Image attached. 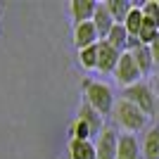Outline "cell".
<instances>
[{
    "label": "cell",
    "mask_w": 159,
    "mask_h": 159,
    "mask_svg": "<svg viewBox=\"0 0 159 159\" xmlns=\"http://www.w3.org/2000/svg\"><path fill=\"white\" fill-rule=\"evenodd\" d=\"M79 119L83 121L88 128H90V133H93V135H95V133H98V135L102 133V114H98L93 107L88 105V102H83V105L79 107Z\"/></svg>",
    "instance_id": "4fadbf2b"
},
{
    "label": "cell",
    "mask_w": 159,
    "mask_h": 159,
    "mask_svg": "<svg viewBox=\"0 0 159 159\" xmlns=\"http://www.w3.org/2000/svg\"><path fill=\"white\" fill-rule=\"evenodd\" d=\"M114 76H116V81H119L124 88H131V86H135V83H140L143 71H140V66L135 64V60H133L131 52H124V55H121V60H119V64H116Z\"/></svg>",
    "instance_id": "277c9868"
},
{
    "label": "cell",
    "mask_w": 159,
    "mask_h": 159,
    "mask_svg": "<svg viewBox=\"0 0 159 159\" xmlns=\"http://www.w3.org/2000/svg\"><path fill=\"white\" fill-rule=\"evenodd\" d=\"M121 55L119 50H114L107 40H100V55H98V71L102 74H114L116 71V64H119L121 60Z\"/></svg>",
    "instance_id": "8992f818"
},
{
    "label": "cell",
    "mask_w": 159,
    "mask_h": 159,
    "mask_svg": "<svg viewBox=\"0 0 159 159\" xmlns=\"http://www.w3.org/2000/svg\"><path fill=\"white\" fill-rule=\"evenodd\" d=\"M69 159H98L95 145L90 140H74L69 143Z\"/></svg>",
    "instance_id": "5bb4252c"
},
{
    "label": "cell",
    "mask_w": 159,
    "mask_h": 159,
    "mask_svg": "<svg viewBox=\"0 0 159 159\" xmlns=\"http://www.w3.org/2000/svg\"><path fill=\"white\" fill-rule=\"evenodd\" d=\"M74 43H76L79 50L100 43V33H98L93 21H83V24H76V26H74Z\"/></svg>",
    "instance_id": "52a82bcc"
},
{
    "label": "cell",
    "mask_w": 159,
    "mask_h": 159,
    "mask_svg": "<svg viewBox=\"0 0 159 159\" xmlns=\"http://www.w3.org/2000/svg\"><path fill=\"white\" fill-rule=\"evenodd\" d=\"M95 152H98V159H116L119 133L114 128H102V133L98 135V143H95Z\"/></svg>",
    "instance_id": "5b68a950"
},
{
    "label": "cell",
    "mask_w": 159,
    "mask_h": 159,
    "mask_svg": "<svg viewBox=\"0 0 159 159\" xmlns=\"http://www.w3.org/2000/svg\"><path fill=\"white\" fill-rule=\"evenodd\" d=\"M71 133H74V140H90V138H93L90 128H88V126H86V124H83L81 119H76V124H74Z\"/></svg>",
    "instance_id": "ffe728a7"
},
{
    "label": "cell",
    "mask_w": 159,
    "mask_h": 159,
    "mask_svg": "<svg viewBox=\"0 0 159 159\" xmlns=\"http://www.w3.org/2000/svg\"><path fill=\"white\" fill-rule=\"evenodd\" d=\"M86 102L93 107L98 114H112L114 112V95L112 88L107 83H100V81H90L86 83Z\"/></svg>",
    "instance_id": "7a4b0ae2"
},
{
    "label": "cell",
    "mask_w": 159,
    "mask_h": 159,
    "mask_svg": "<svg viewBox=\"0 0 159 159\" xmlns=\"http://www.w3.org/2000/svg\"><path fill=\"white\" fill-rule=\"evenodd\" d=\"M150 50H152V57H154V64H159V36L154 38V43L150 45Z\"/></svg>",
    "instance_id": "44dd1931"
},
{
    "label": "cell",
    "mask_w": 159,
    "mask_h": 159,
    "mask_svg": "<svg viewBox=\"0 0 159 159\" xmlns=\"http://www.w3.org/2000/svg\"><path fill=\"white\" fill-rule=\"evenodd\" d=\"M105 40L114 50H119V52H128V48H131V36H128L124 24H114V29L109 31V36H107Z\"/></svg>",
    "instance_id": "8fae6325"
},
{
    "label": "cell",
    "mask_w": 159,
    "mask_h": 159,
    "mask_svg": "<svg viewBox=\"0 0 159 159\" xmlns=\"http://www.w3.org/2000/svg\"><path fill=\"white\" fill-rule=\"evenodd\" d=\"M157 36H159V24L152 21V19H145V24H143V29H140V33H138V40L143 45H152Z\"/></svg>",
    "instance_id": "d6986e66"
},
{
    "label": "cell",
    "mask_w": 159,
    "mask_h": 159,
    "mask_svg": "<svg viewBox=\"0 0 159 159\" xmlns=\"http://www.w3.org/2000/svg\"><path fill=\"white\" fill-rule=\"evenodd\" d=\"M143 157L145 159H159V126H152L145 133V140H143Z\"/></svg>",
    "instance_id": "9a60e30c"
},
{
    "label": "cell",
    "mask_w": 159,
    "mask_h": 159,
    "mask_svg": "<svg viewBox=\"0 0 159 159\" xmlns=\"http://www.w3.org/2000/svg\"><path fill=\"white\" fill-rule=\"evenodd\" d=\"M121 100H128L131 105L140 107L147 116L154 112V95H152V88L147 86V83H135V86H131V88H124Z\"/></svg>",
    "instance_id": "3957f363"
},
{
    "label": "cell",
    "mask_w": 159,
    "mask_h": 159,
    "mask_svg": "<svg viewBox=\"0 0 159 159\" xmlns=\"http://www.w3.org/2000/svg\"><path fill=\"white\" fill-rule=\"evenodd\" d=\"M93 24H95V29H98V33H100V40H105L107 36H109V31L114 29V17H112V12L107 10V2H98V10H95V14H93Z\"/></svg>",
    "instance_id": "9c48e42d"
},
{
    "label": "cell",
    "mask_w": 159,
    "mask_h": 159,
    "mask_svg": "<svg viewBox=\"0 0 159 159\" xmlns=\"http://www.w3.org/2000/svg\"><path fill=\"white\" fill-rule=\"evenodd\" d=\"M107 10L112 12V17H114L116 24H124V21L128 19V14H131L133 5L128 0H109V2H107Z\"/></svg>",
    "instance_id": "2e32d148"
},
{
    "label": "cell",
    "mask_w": 159,
    "mask_h": 159,
    "mask_svg": "<svg viewBox=\"0 0 159 159\" xmlns=\"http://www.w3.org/2000/svg\"><path fill=\"white\" fill-rule=\"evenodd\" d=\"M98 55H100V43L79 50V62H81V66H83V69H98Z\"/></svg>",
    "instance_id": "ac0fdd59"
},
{
    "label": "cell",
    "mask_w": 159,
    "mask_h": 159,
    "mask_svg": "<svg viewBox=\"0 0 159 159\" xmlns=\"http://www.w3.org/2000/svg\"><path fill=\"white\" fill-rule=\"evenodd\" d=\"M143 24H145L143 10H140V7H133L131 14H128V19L124 21V26H126L128 36H131V38H138V33H140V29H143Z\"/></svg>",
    "instance_id": "e0dca14e"
},
{
    "label": "cell",
    "mask_w": 159,
    "mask_h": 159,
    "mask_svg": "<svg viewBox=\"0 0 159 159\" xmlns=\"http://www.w3.org/2000/svg\"><path fill=\"white\" fill-rule=\"evenodd\" d=\"M95 10H98V2H93V0H74L71 2V17L76 24L93 21Z\"/></svg>",
    "instance_id": "30bf717a"
},
{
    "label": "cell",
    "mask_w": 159,
    "mask_h": 159,
    "mask_svg": "<svg viewBox=\"0 0 159 159\" xmlns=\"http://www.w3.org/2000/svg\"><path fill=\"white\" fill-rule=\"evenodd\" d=\"M114 124L121 126L124 131L128 133H138L147 126V114L140 109V107L131 105L128 100H119L116 105H114Z\"/></svg>",
    "instance_id": "6da1fadb"
},
{
    "label": "cell",
    "mask_w": 159,
    "mask_h": 159,
    "mask_svg": "<svg viewBox=\"0 0 159 159\" xmlns=\"http://www.w3.org/2000/svg\"><path fill=\"white\" fill-rule=\"evenodd\" d=\"M116 159H140V145H138V140H135V135H131V133L119 135Z\"/></svg>",
    "instance_id": "7c38bea8"
},
{
    "label": "cell",
    "mask_w": 159,
    "mask_h": 159,
    "mask_svg": "<svg viewBox=\"0 0 159 159\" xmlns=\"http://www.w3.org/2000/svg\"><path fill=\"white\" fill-rule=\"evenodd\" d=\"M128 52L133 55V60H135V64L140 66L143 76H145V74L154 66V57H152V50H150V45H143L138 38H131V48H128Z\"/></svg>",
    "instance_id": "ba28073f"
}]
</instances>
